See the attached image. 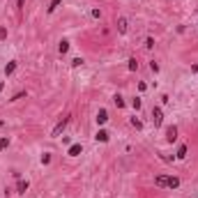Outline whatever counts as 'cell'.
<instances>
[{
  "label": "cell",
  "mask_w": 198,
  "mask_h": 198,
  "mask_svg": "<svg viewBox=\"0 0 198 198\" xmlns=\"http://www.w3.org/2000/svg\"><path fill=\"white\" fill-rule=\"evenodd\" d=\"M177 159H184V157H187V145H180V148H177Z\"/></svg>",
  "instance_id": "cell-11"
},
{
  "label": "cell",
  "mask_w": 198,
  "mask_h": 198,
  "mask_svg": "<svg viewBox=\"0 0 198 198\" xmlns=\"http://www.w3.org/2000/svg\"><path fill=\"white\" fill-rule=\"evenodd\" d=\"M129 69H131V72H136V69H138V62L136 60H129Z\"/></svg>",
  "instance_id": "cell-18"
},
{
  "label": "cell",
  "mask_w": 198,
  "mask_h": 198,
  "mask_svg": "<svg viewBox=\"0 0 198 198\" xmlns=\"http://www.w3.org/2000/svg\"><path fill=\"white\" fill-rule=\"evenodd\" d=\"M9 148V138L5 136V138H0V152H2V150H7Z\"/></svg>",
  "instance_id": "cell-14"
},
{
  "label": "cell",
  "mask_w": 198,
  "mask_h": 198,
  "mask_svg": "<svg viewBox=\"0 0 198 198\" xmlns=\"http://www.w3.org/2000/svg\"><path fill=\"white\" fill-rule=\"evenodd\" d=\"M69 125V118H62L60 122H58V125L53 127V131H51V136H60V134H62V129H65V127Z\"/></svg>",
  "instance_id": "cell-1"
},
{
  "label": "cell",
  "mask_w": 198,
  "mask_h": 198,
  "mask_svg": "<svg viewBox=\"0 0 198 198\" xmlns=\"http://www.w3.org/2000/svg\"><path fill=\"white\" fill-rule=\"evenodd\" d=\"M113 101H115V106H118V108L125 106V101H122V97H120V95H115V97H113Z\"/></svg>",
  "instance_id": "cell-15"
},
{
  "label": "cell",
  "mask_w": 198,
  "mask_h": 198,
  "mask_svg": "<svg viewBox=\"0 0 198 198\" xmlns=\"http://www.w3.org/2000/svg\"><path fill=\"white\" fill-rule=\"evenodd\" d=\"M78 154H81V143H74L69 148V157H78Z\"/></svg>",
  "instance_id": "cell-8"
},
{
  "label": "cell",
  "mask_w": 198,
  "mask_h": 198,
  "mask_svg": "<svg viewBox=\"0 0 198 198\" xmlns=\"http://www.w3.org/2000/svg\"><path fill=\"white\" fill-rule=\"evenodd\" d=\"M2 88H5V83H2V81H0V92H2Z\"/></svg>",
  "instance_id": "cell-24"
},
{
  "label": "cell",
  "mask_w": 198,
  "mask_h": 198,
  "mask_svg": "<svg viewBox=\"0 0 198 198\" xmlns=\"http://www.w3.org/2000/svg\"><path fill=\"white\" fill-rule=\"evenodd\" d=\"M28 187H30V182H28V180H19V184H16V194H26Z\"/></svg>",
  "instance_id": "cell-4"
},
{
  "label": "cell",
  "mask_w": 198,
  "mask_h": 198,
  "mask_svg": "<svg viewBox=\"0 0 198 198\" xmlns=\"http://www.w3.org/2000/svg\"><path fill=\"white\" fill-rule=\"evenodd\" d=\"M150 69H152V72H154V74H157V72H159V65H157V62H154V60H152V62H150Z\"/></svg>",
  "instance_id": "cell-21"
},
{
  "label": "cell",
  "mask_w": 198,
  "mask_h": 198,
  "mask_svg": "<svg viewBox=\"0 0 198 198\" xmlns=\"http://www.w3.org/2000/svg\"><path fill=\"white\" fill-rule=\"evenodd\" d=\"M118 30L120 32H127V19H125V16H120V19H118Z\"/></svg>",
  "instance_id": "cell-10"
},
{
  "label": "cell",
  "mask_w": 198,
  "mask_h": 198,
  "mask_svg": "<svg viewBox=\"0 0 198 198\" xmlns=\"http://www.w3.org/2000/svg\"><path fill=\"white\" fill-rule=\"evenodd\" d=\"M95 138H97V141H101V143H106V141H108V131H104V129H99Z\"/></svg>",
  "instance_id": "cell-9"
},
{
  "label": "cell",
  "mask_w": 198,
  "mask_h": 198,
  "mask_svg": "<svg viewBox=\"0 0 198 198\" xmlns=\"http://www.w3.org/2000/svg\"><path fill=\"white\" fill-rule=\"evenodd\" d=\"M131 106H134V108H136V111H138V108H141V99H138V97H136V99H134V101H131Z\"/></svg>",
  "instance_id": "cell-19"
},
{
  "label": "cell",
  "mask_w": 198,
  "mask_h": 198,
  "mask_svg": "<svg viewBox=\"0 0 198 198\" xmlns=\"http://www.w3.org/2000/svg\"><path fill=\"white\" fill-rule=\"evenodd\" d=\"M175 138H177V127L175 125H171V127H168V129H166V141H175Z\"/></svg>",
  "instance_id": "cell-2"
},
{
  "label": "cell",
  "mask_w": 198,
  "mask_h": 198,
  "mask_svg": "<svg viewBox=\"0 0 198 198\" xmlns=\"http://www.w3.org/2000/svg\"><path fill=\"white\" fill-rule=\"evenodd\" d=\"M23 5H26V0H19V2H16V9L21 12V9H23Z\"/></svg>",
  "instance_id": "cell-23"
},
{
  "label": "cell",
  "mask_w": 198,
  "mask_h": 198,
  "mask_svg": "<svg viewBox=\"0 0 198 198\" xmlns=\"http://www.w3.org/2000/svg\"><path fill=\"white\" fill-rule=\"evenodd\" d=\"M145 46H148V49H152V46H154V39L148 37V39H145Z\"/></svg>",
  "instance_id": "cell-20"
},
{
  "label": "cell",
  "mask_w": 198,
  "mask_h": 198,
  "mask_svg": "<svg viewBox=\"0 0 198 198\" xmlns=\"http://www.w3.org/2000/svg\"><path fill=\"white\" fill-rule=\"evenodd\" d=\"M7 37V28H0V39H5Z\"/></svg>",
  "instance_id": "cell-22"
},
{
  "label": "cell",
  "mask_w": 198,
  "mask_h": 198,
  "mask_svg": "<svg viewBox=\"0 0 198 198\" xmlns=\"http://www.w3.org/2000/svg\"><path fill=\"white\" fill-rule=\"evenodd\" d=\"M152 118H154V125L159 127V125H161V120H164V115H161V108H159V106H154V108H152Z\"/></svg>",
  "instance_id": "cell-3"
},
{
  "label": "cell",
  "mask_w": 198,
  "mask_h": 198,
  "mask_svg": "<svg viewBox=\"0 0 198 198\" xmlns=\"http://www.w3.org/2000/svg\"><path fill=\"white\" fill-rule=\"evenodd\" d=\"M0 127H2V120H0Z\"/></svg>",
  "instance_id": "cell-25"
},
{
  "label": "cell",
  "mask_w": 198,
  "mask_h": 198,
  "mask_svg": "<svg viewBox=\"0 0 198 198\" xmlns=\"http://www.w3.org/2000/svg\"><path fill=\"white\" fill-rule=\"evenodd\" d=\"M106 120H108V113H106L104 108H99V113H97V122H99V125H104Z\"/></svg>",
  "instance_id": "cell-7"
},
{
  "label": "cell",
  "mask_w": 198,
  "mask_h": 198,
  "mask_svg": "<svg viewBox=\"0 0 198 198\" xmlns=\"http://www.w3.org/2000/svg\"><path fill=\"white\" fill-rule=\"evenodd\" d=\"M81 65H83V58H74L72 60V67H81Z\"/></svg>",
  "instance_id": "cell-17"
},
{
  "label": "cell",
  "mask_w": 198,
  "mask_h": 198,
  "mask_svg": "<svg viewBox=\"0 0 198 198\" xmlns=\"http://www.w3.org/2000/svg\"><path fill=\"white\" fill-rule=\"evenodd\" d=\"M131 125H134V127H136V129H143V122H141V120H138V118H131Z\"/></svg>",
  "instance_id": "cell-16"
},
{
  "label": "cell",
  "mask_w": 198,
  "mask_h": 198,
  "mask_svg": "<svg viewBox=\"0 0 198 198\" xmlns=\"http://www.w3.org/2000/svg\"><path fill=\"white\" fill-rule=\"evenodd\" d=\"M154 184H157V187H168V177L166 175H157L154 177Z\"/></svg>",
  "instance_id": "cell-6"
},
{
  "label": "cell",
  "mask_w": 198,
  "mask_h": 198,
  "mask_svg": "<svg viewBox=\"0 0 198 198\" xmlns=\"http://www.w3.org/2000/svg\"><path fill=\"white\" fill-rule=\"evenodd\" d=\"M62 0H51V5H49V14H53V12L58 9V5H60Z\"/></svg>",
  "instance_id": "cell-12"
},
{
  "label": "cell",
  "mask_w": 198,
  "mask_h": 198,
  "mask_svg": "<svg viewBox=\"0 0 198 198\" xmlns=\"http://www.w3.org/2000/svg\"><path fill=\"white\" fill-rule=\"evenodd\" d=\"M16 67H19V65H16V60H12V62H9V65H7V67H5V76H12V74H14V72H16Z\"/></svg>",
  "instance_id": "cell-5"
},
{
  "label": "cell",
  "mask_w": 198,
  "mask_h": 198,
  "mask_svg": "<svg viewBox=\"0 0 198 198\" xmlns=\"http://www.w3.org/2000/svg\"><path fill=\"white\" fill-rule=\"evenodd\" d=\"M58 51H60V53H67V51H69V42H65V39H62L60 46H58Z\"/></svg>",
  "instance_id": "cell-13"
}]
</instances>
